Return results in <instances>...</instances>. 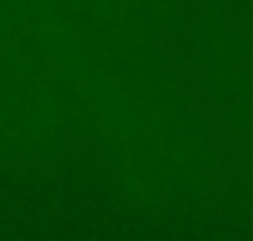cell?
Segmentation results:
<instances>
[{
  "label": "cell",
  "mask_w": 253,
  "mask_h": 241,
  "mask_svg": "<svg viewBox=\"0 0 253 241\" xmlns=\"http://www.w3.org/2000/svg\"><path fill=\"white\" fill-rule=\"evenodd\" d=\"M227 197L233 203H251L253 200V182L245 180V177H233L227 182Z\"/></svg>",
  "instance_id": "1"
}]
</instances>
